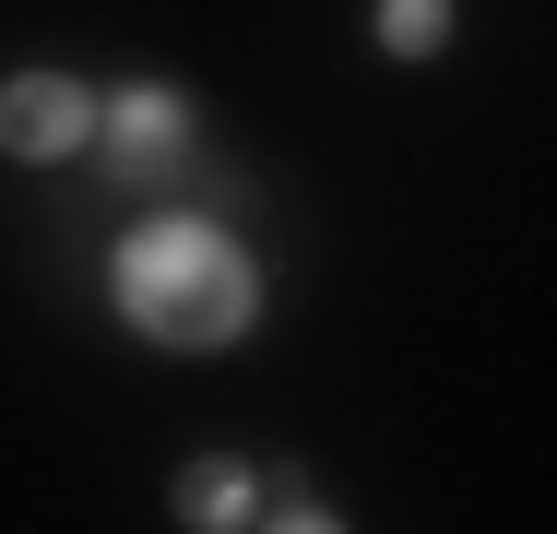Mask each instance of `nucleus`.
<instances>
[{
  "instance_id": "f257e3e1",
  "label": "nucleus",
  "mask_w": 557,
  "mask_h": 534,
  "mask_svg": "<svg viewBox=\"0 0 557 534\" xmlns=\"http://www.w3.org/2000/svg\"><path fill=\"white\" fill-rule=\"evenodd\" d=\"M108 298L119 320L143 332V344H166V356H225L249 310H261V274H249V250L202 226V214H154V226H131L108 262Z\"/></svg>"
},
{
  "instance_id": "7ed1b4c3",
  "label": "nucleus",
  "mask_w": 557,
  "mask_h": 534,
  "mask_svg": "<svg viewBox=\"0 0 557 534\" xmlns=\"http://www.w3.org/2000/svg\"><path fill=\"white\" fill-rule=\"evenodd\" d=\"M96 143H108V167H131V179H166L190 155V96L178 84H119L96 107Z\"/></svg>"
},
{
  "instance_id": "39448f33",
  "label": "nucleus",
  "mask_w": 557,
  "mask_h": 534,
  "mask_svg": "<svg viewBox=\"0 0 557 534\" xmlns=\"http://www.w3.org/2000/svg\"><path fill=\"white\" fill-rule=\"evenodd\" d=\"M440 36H450V0H380V48L392 60H428Z\"/></svg>"
},
{
  "instance_id": "20e7f679",
  "label": "nucleus",
  "mask_w": 557,
  "mask_h": 534,
  "mask_svg": "<svg viewBox=\"0 0 557 534\" xmlns=\"http://www.w3.org/2000/svg\"><path fill=\"white\" fill-rule=\"evenodd\" d=\"M178 523H202V534H225V523H261V511H249V463L202 451V463L178 475Z\"/></svg>"
},
{
  "instance_id": "f03ea898",
  "label": "nucleus",
  "mask_w": 557,
  "mask_h": 534,
  "mask_svg": "<svg viewBox=\"0 0 557 534\" xmlns=\"http://www.w3.org/2000/svg\"><path fill=\"white\" fill-rule=\"evenodd\" d=\"M72 143H96V96H84L72 72H12V84H0V155L60 167Z\"/></svg>"
}]
</instances>
